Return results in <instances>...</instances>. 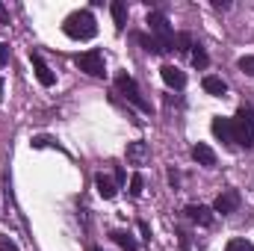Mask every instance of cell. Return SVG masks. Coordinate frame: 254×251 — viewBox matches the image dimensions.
Listing matches in <instances>:
<instances>
[{
  "label": "cell",
  "instance_id": "e0dca14e",
  "mask_svg": "<svg viewBox=\"0 0 254 251\" xmlns=\"http://www.w3.org/2000/svg\"><path fill=\"white\" fill-rule=\"evenodd\" d=\"M192 48H195V42H192L190 33H178V36H175V51H181V54H190Z\"/></svg>",
  "mask_w": 254,
  "mask_h": 251
},
{
  "label": "cell",
  "instance_id": "277c9868",
  "mask_svg": "<svg viewBox=\"0 0 254 251\" xmlns=\"http://www.w3.org/2000/svg\"><path fill=\"white\" fill-rule=\"evenodd\" d=\"M116 89L125 95V98L130 101V104H133V107H136V110H142V113H151V104L145 101L142 89L136 86V80H133L130 74H119V77H116Z\"/></svg>",
  "mask_w": 254,
  "mask_h": 251
},
{
  "label": "cell",
  "instance_id": "5bb4252c",
  "mask_svg": "<svg viewBox=\"0 0 254 251\" xmlns=\"http://www.w3.org/2000/svg\"><path fill=\"white\" fill-rule=\"evenodd\" d=\"M145 157H148V145H145V142H130V145H127V160H130V163L142 166Z\"/></svg>",
  "mask_w": 254,
  "mask_h": 251
},
{
  "label": "cell",
  "instance_id": "7a4b0ae2",
  "mask_svg": "<svg viewBox=\"0 0 254 251\" xmlns=\"http://www.w3.org/2000/svg\"><path fill=\"white\" fill-rule=\"evenodd\" d=\"M234 136H237V145L243 148H254V107L243 104L237 110V119H234Z\"/></svg>",
  "mask_w": 254,
  "mask_h": 251
},
{
  "label": "cell",
  "instance_id": "d6986e66",
  "mask_svg": "<svg viewBox=\"0 0 254 251\" xmlns=\"http://www.w3.org/2000/svg\"><path fill=\"white\" fill-rule=\"evenodd\" d=\"M192 65H195V68H201V71L210 65V57H207V51H204L201 45H195V48H192Z\"/></svg>",
  "mask_w": 254,
  "mask_h": 251
},
{
  "label": "cell",
  "instance_id": "8992f818",
  "mask_svg": "<svg viewBox=\"0 0 254 251\" xmlns=\"http://www.w3.org/2000/svg\"><path fill=\"white\" fill-rule=\"evenodd\" d=\"M240 192L237 189H225V192H219L216 195V201H213V210L216 213H222V216H228V213H237L240 210Z\"/></svg>",
  "mask_w": 254,
  "mask_h": 251
},
{
  "label": "cell",
  "instance_id": "6da1fadb",
  "mask_svg": "<svg viewBox=\"0 0 254 251\" xmlns=\"http://www.w3.org/2000/svg\"><path fill=\"white\" fill-rule=\"evenodd\" d=\"M63 33L68 39H77V42H89L98 36V24H95V15L89 9H77L71 12L63 21Z\"/></svg>",
  "mask_w": 254,
  "mask_h": 251
},
{
  "label": "cell",
  "instance_id": "d4e9b609",
  "mask_svg": "<svg viewBox=\"0 0 254 251\" xmlns=\"http://www.w3.org/2000/svg\"><path fill=\"white\" fill-rule=\"evenodd\" d=\"M9 63V45L6 42H0V65Z\"/></svg>",
  "mask_w": 254,
  "mask_h": 251
},
{
  "label": "cell",
  "instance_id": "7c38bea8",
  "mask_svg": "<svg viewBox=\"0 0 254 251\" xmlns=\"http://www.w3.org/2000/svg\"><path fill=\"white\" fill-rule=\"evenodd\" d=\"M95 189H98V195H101V198H107V201H113V198L119 195L116 181H113V178H107V175H95Z\"/></svg>",
  "mask_w": 254,
  "mask_h": 251
},
{
  "label": "cell",
  "instance_id": "d6a6232c",
  "mask_svg": "<svg viewBox=\"0 0 254 251\" xmlns=\"http://www.w3.org/2000/svg\"><path fill=\"white\" fill-rule=\"evenodd\" d=\"M92 251H104V249H92Z\"/></svg>",
  "mask_w": 254,
  "mask_h": 251
},
{
  "label": "cell",
  "instance_id": "4dcf8cb0",
  "mask_svg": "<svg viewBox=\"0 0 254 251\" xmlns=\"http://www.w3.org/2000/svg\"><path fill=\"white\" fill-rule=\"evenodd\" d=\"M213 6H216V9H228L231 3H228V0H213Z\"/></svg>",
  "mask_w": 254,
  "mask_h": 251
},
{
  "label": "cell",
  "instance_id": "f1b7e54d",
  "mask_svg": "<svg viewBox=\"0 0 254 251\" xmlns=\"http://www.w3.org/2000/svg\"><path fill=\"white\" fill-rule=\"evenodd\" d=\"M178 237H181V249L190 251V240H187V234H184V231H178Z\"/></svg>",
  "mask_w": 254,
  "mask_h": 251
},
{
  "label": "cell",
  "instance_id": "3957f363",
  "mask_svg": "<svg viewBox=\"0 0 254 251\" xmlns=\"http://www.w3.org/2000/svg\"><path fill=\"white\" fill-rule=\"evenodd\" d=\"M148 27H151V36L157 39V45H160L163 54H166V51H175V33H172L169 18H166L163 12H151V15H148Z\"/></svg>",
  "mask_w": 254,
  "mask_h": 251
},
{
  "label": "cell",
  "instance_id": "f546056e",
  "mask_svg": "<svg viewBox=\"0 0 254 251\" xmlns=\"http://www.w3.org/2000/svg\"><path fill=\"white\" fill-rule=\"evenodd\" d=\"M169 181H172V187H178V184H181V175L172 169V172H169Z\"/></svg>",
  "mask_w": 254,
  "mask_h": 251
},
{
  "label": "cell",
  "instance_id": "603a6c76",
  "mask_svg": "<svg viewBox=\"0 0 254 251\" xmlns=\"http://www.w3.org/2000/svg\"><path fill=\"white\" fill-rule=\"evenodd\" d=\"M30 145H33V148H48V145H54V139H51V136H33Z\"/></svg>",
  "mask_w": 254,
  "mask_h": 251
},
{
  "label": "cell",
  "instance_id": "4fadbf2b",
  "mask_svg": "<svg viewBox=\"0 0 254 251\" xmlns=\"http://www.w3.org/2000/svg\"><path fill=\"white\" fill-rule=\"evenodd\" d=\"M192 160H195L198 166H216V151H213L210 145L198 142V145L192 148Z\"/></svg>",
  "mask_w": 254,
  "mask_h": 251
},
{
  "label": "cell",
  "instance_id": "5b68a950",
  "mask_svg": "<svg viewBox=\"0 0 254 251\" xmlns=\"http://www.w3.org/2000/svg\"><path fill=\"white\" fill-rule=\"evenodd\" d=\"M74 65L80 68V71H86L89 77H104L107 74V65H104V54L101 51H86V54H80Z\"/></svg>",
  "mask_w": 254,
  "mask_h": 251
},
{
  "label": "cell",
  "instance_id": "ac0fdd59",
  "mask_svg": "<svg viewBox=\"0 0 254 251\" xmlns=\"http://www.w3.org/2000/svg\"><path fill=\"white\" fill-rule=\"evenodd\" d=\"M136 42H139V45H142V48H145V51H148V54H154V57H157V54H163V51H160V45H157V39H154V36H145V33H139V36H136Z\"/></svg>",
  "mask_w": 254,
  "mask_h": 251
},
{
  "label": "cell",
  "instance_id": "2e32d148",
  "mask_svg": "<svg viewBox=\"0 0 254 251\" xmlns=\"http://www.w3.org/2000/svg\"><path fill=\"white\" fill-rule=\"evenodd\" d=\"M110 237H113V240H116V243H119V246H122L125 251H139V246H136V240H133V237H130L127 231H113Z\"/></svg>",
  "mask_w": 254,
  "mask_h": 251
},
{
  "label": "cell",
  "instance_id": "4316f807",
  "mask_svg": "<svg viewBox=\"0 0 254 251\" xmlns=\"http://www.w3.org/2000/svg\"><path fill=\"white\" fill-rule=\"evenodd\" d=\"M139 231H142V240H151V228L145 222H139Z\"/></svg>",
  "mask_w": 254,
  "mask_h": 251
},
{
  "label": "cell",
  "instance_id": "1f68e13d",
  "mask_svg": "<svg viewBox=\"0 0 254 251\" xmlns=\"http://www.w3.org/2000/svg\"><path fill=\"white\" fill-rule=\"evenodd\" d=\"M3 89H6V83H3V80H0V101H3Z\"/></svg>",
  "mask_w": 254,
  "mask_h": 251
},
{
  "label": "cell",
  "instance_id": "8fae6325",
  "mask_svg": "<svg viewBox=\"0 0 254 251\" xmlns=\"http://www.w3.org/2000/svg\"><path fill=\"white\" fill-rule=\"evenodd\" d=\"M201 86H204V92H207V95H213V98H225V95H228V83H225L222 77L207 74V77L201 80Z\"/></svg>",
  "mask_w": 254,
  "mask_h": 251
},
{
  "label": "cell",
  "instance_id": "52a82bcc",
  "mask_svg": "<svg viewBox=\"0 0 254 251\" xmlns=\"http://www.w3.org/2000/svg\"><path fill=\"white\" fill-rule=\"evenodd\" d=\"M210 127H213V136H216V139H222V142L231 145V148L237 145V136H234V119H222V116H216Z\"/></svg>",
  "mask_w": 254,
  "mask_h": 251
},
{
  "label": "cell",
  "instance_id": "ffe728a7",
  "mask_svg": "<svg viewBox=\"0 0 254 251\" xmlns=\"http://www.w3.org/2000/svg\"><path fill=\"white\" fill-rule=\"evenodd\" d=\"M225 251H254V246L246 240V237H237V240H228Z\"/></svg>",
  "mask_w": 254,
  "mask_h": 251
},
{
  "label": "cell",
  "instance_id": "9a60e30c",
  "mask_svg": "<svg viewBox=\"0 0 254 251\" xmlns=\"http://www.w3.org/2000/svg\"><path fill=\"white\" fill-rule=\"evenodd\" d=\"M110 12H113L116 30H125V24H127V6L122 3V0H113V3H110Z\"/></svg>",
  "mask_w": 254,
  "mask_h": 251
},
{
  "label": "cell",
  "instance_id": "30bf717a",
  "mask_svg": "<svg viewBox=\"0 0 254 251\" xmlns=\"http://www.w3.org/2000/svg\"><path fill=\"white\" fill-rule=\"evenodd\" d=\"M184 213L190 216L195 225H201V228H210V225H213V210H210V207H204V204H190Z\"/></svg>",
  "mask_w": 254,
  "mask_h": 251
},
{
  "label": "cell",
  "instance_id": "9c48e42d",
  "mask_svg": "<svg viewBox=\"0 0 254 251\" xmlns=\"http://www.w3.org/2000/svg\"><path fill=\"white\" fill-rule=\"evenodd\" d=\"M30 63H33V68H36V77H39V83L45 86V89H51L54 83H57V74L45 65V60H42V54H30Z\"/></svg>",
  "mask_w": 254,
  "mask_h": 251
},
{
  "label": "cell",
  "instance_id": "44dd1931",
  "mask_svg": "<svg viewBox=\"0 0 254 251\" xmlns=\"http://www.w3.org/2000/svg\"><path fill=\"white\" fill-rule=\"evenodd\" d=\"M142 187H145V178L136 172V175L130 178V195H133V198H139V195H142Z\"/></svg>",
  "mask_w": 254,
  "mask_h": 251
},
{
  "label": "cell",
  "instance_id": "7402d4cb",
  "mask_svg": "<svg viewBox=\"0 0 254 251\" xmlns=\"http://www.w3.org/2000/svg\"><path fill=\"white\" fill-rule=\"evenodd\" d=\"M237 65H240V71H246L249 77H254V57H243Z\"/></svg>",
  "mask_w": 254,
  "mask_h": 251
},
{
  "label": "cell",
  "instance_id": "ba28073f",
  "mask_svg": "<svg viewBox=\"0 0 254 251\" xmlns=\"http://www.w3.org/2000/svg\"><path fill=\"white\" fill-rule=\"evenodd\" d=\"M160 77H163V83H166L169 89H178V92H181V89L187 86V74H184L178 65H163V68H160Z\"/></svg>",
  "mask_w": 254,
  "mask_h": 251
},
{
  "label": "cell",
  "instance_id": "cb8c5ba5",
  "mask_svg": "<svg viewBox=\"0 0 254 251\" xmlns=\"http://www.w3.org/2000/svg\"><path fill=\"white\" fill-rule=\"evenodd\" d=\"M0 251H18V246H15L9 237H3V234H0Z\"/></svg>",
  "mask_w": 254,
  "mask_h": 251
},
{
  "label": "cell",
  "instance_id": "484cf974",
  "mask_svg": "<svg viewBox=\"0 0 254 251\" xmlns=\"http://www.w3.org/2000/svg\"><path fill=\"white\" fill-rule=\"evenodd\" d=\"M113 181H116V187H122V184L127 181V175H125V169H122V166L116 169V178H113Z\"/></svg>",
  "mask_w": 254,
  "mask_h": 251
},
{
  "label": "cell",
  "instance_id": "83f0119b",
  "mask_svg": "<svg viewBox=\"0 0 254 251\" xmlns=\"http://www.w3.org/2000/svg\"><path fill=\"white\" fill-rule=\"evenodd\" d=\"M0 24H9V9L0 3Z\"/></svg>",
  "mask_w": 254,
  "mask_h": 251
}]
</instances>
